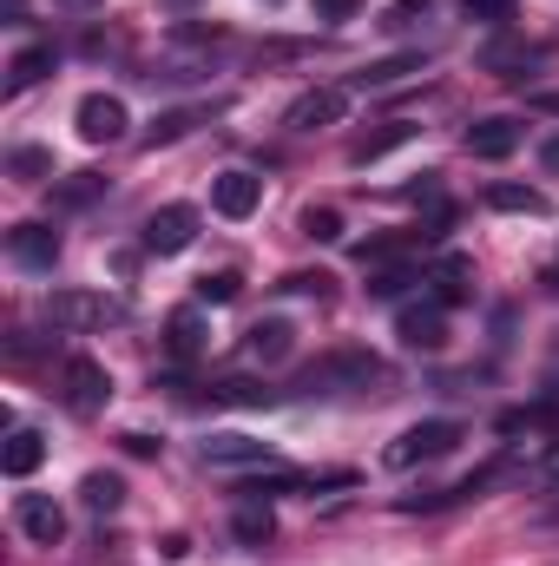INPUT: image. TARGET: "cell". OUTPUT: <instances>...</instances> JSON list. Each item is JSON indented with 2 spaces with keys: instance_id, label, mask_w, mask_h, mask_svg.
<instances>
[{
  "instance_id": "cell-1",
  "label": "cell",
  "mask_w": 559,
  "mask_h": 566,
  "mask_svg": "<svg viewBox=\"0 0 559 566\" xmlns=\"http://www.w3.org/2000/svg\"><path fill=\"white\" fill-rule=\"evenodd\" d=\"M303 396H389L395 389V369L382 363V356H369V349H329L316 369H303V382H296Z\"/></svg>"
},
{
  "instance_id": "cell-2",
  "label": "cell",
  "mask_w": 559,
  "mask_h": 566,
  "mask_svg": "<svg viewBox=\"0 0 559 566\" xmlns=\"http://www.w3.org/2000/svg\"><path fill=\"white\" fill-rule=\"evenodd\" d=\"M461 448V422H415V428H402L389 448H382V461L389 468H415V461H441V454H454Z\"/></svg>"
},
{
  "instance_id": "cell-3",
  "label": "cell",
  "mask_w": 559,
  "mask_h": 566,
  "mask_svg": "<svg viewBox=\"0 0 559 566\" xmlns=\"http://www.w3.org/2000/svg\"><path fill=\"white\" fill-rule=\"evenodd\" d=\"M46 316H53L60 329H106V323H119L126 310H119L113 296H99V290H53V296H46Z\"/></svg>"
},
{
  "instance_id": "cell-4",
  "label": "cell",
  "mask_w": 559,
  "mask_h": 566,
  "mask_svg": "<svg viewBox=\"0 0 559 566\" xmlns=\"http://www.w3.org/2000/svg\"><path fill=\"white\" fill-rule=\"evenodd\" d=\"M60 389H66V409H73V416H99V409L113 402V376H106V363H93V356H73V363L60 369Z\"/></svg>"
},
{
  "instance_id": "cell-5",
  "label": "cell",
  "mask_w": 559,
  "mask_h": 566,
  "mask_svg": "<svg viewBox=\"0 0 559 566\" xmlns=\"http://www.w3.org/2000/svg\"><path fill=\"white\" fill-rule=\"evenodd\" d=\"M73 126H80V139L86 145H113L133 133V113H126V99L119 93H86L80 99V113H73Z\"/></svg>"
},
{
  "instance_id": "cell-6",
  "label": "cell",
  "mask_w": 559,
  "mask_h": 566,
  "mask_svg": "<svg viewBox=\"0 0 559 566\" xmlns=\"http://www.w3.org/2000/svg\"><path fill=\"white\" fill-rule=\"evenodd\" d=\"M191 238H198V211L191 205H158L145 218V251L151 258H178V251H191Z\"/></svg>"
},
{
  "instance_id": "cell-7",
  "label": "cell",
  "mask_w": 559,
  "mask_h": 566,
  "mask_svg": "<svg viewBox=\"0 0 559 566\" xmlns=\"http://www.w3.org/2000/svg\"><path fill=\"white\" fill-rule=\"evenodd\" d=\"M257 205H264V178H257V171H218V178H211V211H218V218L244 224Z\"/></svg>"
},
{
  "instance_id": "cell-8",
  "label": "cell",
  "mask_w": 559,
  "mask_h": 566,
  "mask_svg": "<svg viewBox=\"0 0 559 566\" xmlns=\"http://www.w3.org/2000/svg\"><path fill=\"white\" fill-rule=\"evenodd\" d=\"M342 113H349V93H342V86H316V93H303V99L283 113V126H289V133H323V126H342Z\"/></svg>"
},
{
  "instance_id": "cell-9",
  "label": "cell",
  "mask_w": 559,
  "mask_h": 566,
  "mask_svg": "<svg viewBox=\"0 0 559 566\" xmlns=\"http://www.w3.org/2000/svg\"><path fill=\"white\" fill-rule=\"evenodd\" d=\"M13 527H20L33 547H60L66 514H60V501H53V494H20V501H13Z\"/></svg>"
},
{
  "instance_id": "cell-10",
  "label": "cell",
  "mask_w": 559,
  "mask_h": 566,
  "mask_svg": "<svg viewBox=\"0 0 559 566\" xmlns=\"http://www.w3.org/2000/svg\"><path fill=\"white\" fill-rule=\"evenodd\" d=\"M7 258L20 271H53L60 264V231L53 224H13L7 231Z\"/></svg>"
},
{
  "instance_id": "cell-11",
  "label": "cell",
  "mask_w": 559,
  "mask_h": 566,
  "mask_svg": "<svg viewBox=\"0 0 559 566\" xmlns=\"http://www.w3.org/2000/svg\"><path fill=\"white\" fill-rule=\"evenodd\" d=\"M461 145H467V158H514V151H520V119H507V113L474 119Z\"/></svg>"
},
{
  "instance_id": "cell-12",
  "label": "cell",
  "mask_w": 559,
  "mask_h": 566,
  "mask_svg": "<svg viewBox=\"0 0 559 566\" xmlns=\"http://www.w3.org/2000/svg\"><path fill=\"white\" fill-rule=\"evenodd\" d=\"M395 336H402L409 349H441V343H447V310H441V303L402 310V316H395Z\"/></svg>"
},
{
  "instance_id": "cell-13",
  "label": "cell",
  "mask_w": 559,
  "mask_h": 566,
  "mask_svg": "<svg viewBox=\"0 0 559 566\" xmlns=\"http://www.w3.org/2000/svg\"><path fill=\"white\" fill-rule=\"evenodd\" d=\"M204 461L211 468H264L277 454H271V441H251V434H211L204 441Z\"/></svg>"
},
{
  "instance_id": "cell-14",
  "label": "cell",
  "mask_w": 559,
  "mask_h": 566,
  "mask_svg": "<svg viewBox=\"0 0 559 566\" xmlns=\"http://www.w3.org/2000/svg\"><path fill=\"white\" fill-rule=\"evenodd\" d=\"M40 461H46V441H40L33 428H13L7 448H0V474H7V481H27Z\"/></svg>"
},
{
  "instance_id": "cell-15",
  "label": "cell",
  "mask_w": 559,
  "mask_h": 566,
  "mask_svg": "<svg viewBox=\"0 0 559 566\" xmlns=\"http://www.w3.org/2000/svg\"><path fill=\"white\" fill-rule=\"evenodd\" d=\"M289 343H296V329H289L283 316H271V323H257V329L244 336V356H251V363H283Z\"/></svg>"
},
{
  "instance_id": "cell-16",
  "label": "cell",
  "mask_w": 559,
  "mask_h": 566,
  "mask_svg": "<svg viewBox=\"0 0 559 566\" xmlns=\"http://www.w3.org/2000/svg\"><path fill=\"white\" fill-rule=\"evenodd\" d=\"M53 73V46H20L13 60H7V93H27V86H40Z\"/></svg>"
},
{
  "instance_id": "cell-17",
  "label": "cell",
  "mask_w": 559,
  "mask_h": 566,
  "mask_svg": "<svg viewBox=\"0 0 559 566\" xmlns=\"http://www.w3.org/2000/svg\"><path fill=\"white\" fill-rule=\"evenodd\" d=\"M409 139H415V126H409V119H389L382 133H369V139L349 145V165H376V158H389L395 145H409Z\"/></svg>"
},
{
  "instance_id": "cell-18",
  "label": "cell",
  "mask_w": 559,
  "mask_h": 566,
  "mask_svg": "<svg viewBox=\"0 0 559 566\" xmlns=\"http://www.w3.org/2000/svg\"><path fill=\"white\" fill-rule=\"evenodd\" d=\"M409 73H421V53H389V60L362 66L356 86H362V93H382V86H395V80H409Z\"/></svg>"
},
{
  "instance_id": "cell-19",
  "label": "cell",
  "mask_w": 559,
  "mask_h": 566,
  "mask_svg": "<svg viewBox=\"0 0 559 566\" xmlns=\"http://www.w3.org/2000/svg\"><path fill=\"white\" fill-rule=\"evenodd\" d=\"M487 205L494 211H527V218H547L553 211L547 191H534V185H487Z\"/></svg>"
},
{
  "instance_id": "cell-20",
  "label": "cell",
  "mask_w": 559,
  "mask_h": 566,
  "mask_svg": "<svg viewBox=\"0 0 559 566\" xmlns=\"http://www.w3.org/2000/svg\"><path fill=\"white\" fill-rule=\"evenodd\" d=\"M7 171H13L20 185H46V178H53V151H40V145H13V151H7Z\"/></svg>"
},
{
  "instance_id": "cell-21",
  "label": "cell",
  "mask_w": 559,
  "mask_h": 566,
  "mask_svg": "<svg viewBox=\"0 0 559 566\" xmlns=\"http://www.w3.org/2000/svg\"><path fill=\"white\" fill-rule=\"evenodd\" d=\"M119 501H126V481H119V474H86V481H80V507L113 514Z\"/></svg>"
},
{
  "instance_id": "cell-22",
  "label": "cell",
  "mask_w": 559,
  "mask_h": 566,
  "mask_svg": "<svg viewBox=\"0 0 559 566\" xmlns=\"http://www.w3.org/2000/svg\"><path fill=\"white\" fill-rule=\"evenodd\" d=\"M165 343H171V356H198V349H204V323H198V310H178V316L165 323Z\"/></svg>"
},
{
  "instance_id": "cell-23",
  "label": "cell",
  "mask_w": 559,
  "mask_h": 566,
  "mask_svg": "<svg viewBox=\"0 0 559 566\" xmlns=\"http://www.w3.org/2000/svg\"><path fill=\"white\" fill-rule=\"evenodd\" d=\"M198 119H204V113H191V106H178V113H158V119H151V133H145V145H151V151H158V145H178L191 126H198Z\"/></svg>"
},
{
  "instance_id": "cell-24",
  "label": "cell",
  "mask_w": 559,
  "mask_h": 566,
  "mask_svg": "<svg viewBox=\"0 0 559 566\" xmlns=\"http://www.w3.org/2000/svg\"><path fill=\"white\" fill-rule=\"evenodd\" d=\"M99 191H106V178H99V171H73V178H60V185H53V205H93Z\"/></svg>"
},
{
  "instance_id": "cell-25",
  "label": "cell",
  "mask_w": 559,
  "mask_h": 566,
  "mask_svg": "<svg viewBox=\"0 0 559 566\" xmlns=\"http://www.w3.org/2000/svg\"><path fill=\"white\" fill-rule=\"evenodd\" d=\"M303 238H309V244H336V238H342V211H336V205H309V211H303Z\"/></svg>"
},
{
  "instance_id": "cell-26",
  "label": "cell",
  "mask_w": 559,
  "mask_h": 566,
  "mask_svg": "<svg viewBox=\"0 0 559 566\" xmlns=\"http://www.w3.org/2000/svg\"><path fill=\"white\" fill-rule=\"evenodd\" d=\"M231 534H238V541H244V547H264V541H271V534H277V521H271V507H264V501H257V507H244V514H238V521H231Z\"/></svg>"
},
{
  "instance_id": "cell-27",
  "label": "cell",
  "mask_w": 559,
  "mask_h": 566,
  "mask_svg": "<svg viewBox=\"0 0 559 566\" xmlns=\"http://www.w3.org/2000/svg\"><path fill=\"white\" fill-rule=\"evenodd\" d=\"M289 488H296V474H251V481H238L244 501H277V494H289Z\"/></svg>"
},
{
  "instance_id": "cell-28",
  "label": "cell",
  "mask_w": 559,
  "mask_h": 566,
  "mask_svg": "<svg viewBox=\"0 0 559 566\" xmlns=\"http://www.w3.org/2000/svg\"><path fill=\"white\" fill-rule=\"evenodd\" d=\"M238 290H244L238 271H211V277H198V296H204V303H231Z\"/></svg>"
},
{
  "instance_id": "cell-29",
  "label": "cell",
  "mask_w": 559,
  "mask_h": 566,
  "mask_svg": "<svg viewBox=\"0 0 559 566\" xmlns=\"http://www.w3.org/2000/svg\"><path fill=\"white\" fill-rule=\"evenodd\" d=\"M402 283H415L409 264H382V271H369V296H395Z\"/></svg>"
},
{
  "instance_id": "cell-30",
  "label": "cell",
  "mask_w": 559,
  "mask_h": 566,
  "mask_svg": "<svg viewBox=\"0 0 559 566\" xmlns=\"http://www.w3.org/2000/svg\"><path fill=\"white\" fill-rule=\"evenodd\" d=\"M316 7V20H356L362 13V0H309Z\"/></svg>"
},
{
  "instance_id": "cell-31",
  "label": "cell",
  "mask_w": 559,
  "mask_h": 566,
  "mask_svg": "<svg viewBox=\"0 0 559 566\" xmlns=\"http://www.w3.org/2000/svg\"><path fill=\"white\" fill-rule=\"evenodd\" d=\"M283 290H309V296H329V277H323V271H289V277H283Z\"/></svg>"
},
{
  "instance_id": "cell-32",
  "label": "cell",
  "mask_w": 559,
  "mask_h": 566,
  "mask_svg": "<svg viewBox=\"0 0 559 566\" xmlns=\"http://www.w3.org/2000/svg\"><path fill=\"white\" fill-rule=\"evenodd\" d=\"M461 7H467L474 20H507V13H514V0H461Z\"/></svg>"
},
{
  "instance_id": "cell-33",
  "label": "cell",
  "mask_w": 559,
  "mask_h": 566,
  "mask_svg": "<svg viewBox=\"0 0 559 566\" xmlns=\"http://www.w3.org/2000/svg\"><path fill=\"white\" fill-rule=\"evenodd\" d=\"M527 106H534V113H547V119H559V86H540V93H527Z\"/></svg>"
},
{
  "instance_id": "cell-34",
  "label": "cell",
  "mask_w": 559,
  "mask_h": 566,
  "mask_svg": "<svg viewBox=\"0 0 559 566\" xmlns=\"http://www.w3.org/2000/svg\"><path fill=\"white\" fill-rule=\"evenodd\" d=\"M415 13H428V0H395V7H389V27H402V20H415Z\"/></svg>"
},
{
  "instance_id": "cell-35",
  "label": "cell",
  "mask_w": 559,
  "mask_h": 566,
  "mask_svg": "<svg viewBox=\"0 0 559 566\" xmlns=\"http://www.w3.org/2000/svg\"><path fill=\"white\" fill-rule=\"evenodd\" d=\"M119 441H126V454H139V461L158 454V441H151V434H119Z\"/></svg>"
},
{
  "instance_id": "cell-36",
  "label": "cell",
  "mask_w": 559,
  "mask_h": 566,
  "mask_svg": "<svg viewBox=\"0 0 559 566\" xmlns=\"http://www.w3.org/2000/svg\"><path fill=\"white\" fill-rule=\"evenodd\" d=\"M158 554H165V560H184V554H191V541H184V534H165V541H158Z\"/></svg>"
},
{
  "instance_id": "cell-37",
  "label": "cell",
  "mask_w": 559,
  "mask_h": 566,
  "mask_svg": "<svg viewBox=\"0 0 559 566\" xmlns=\"http://www.w3.org/2000/svg\"><path fill=\"white\" fill-rule=\"evenodd\" d=\"M540 165H547V171H559V133L547 145H540Z\"/></svg>"
},
{
  "instance_id": "cell-38",
  "label": "cell",
  "mask_w": 559,
  "mask_h": 566,
  "mask_svg": "<svg viewBox=\"0 0 559 566\" xmlns=\"http://www.w3.org/2000/svg\"><path fill=\"white\" fill-rule=\"evenodd\" d=\"M547 474H553V481H559V454H553V461H547Z\"/></svg>"
}]
</instances>
